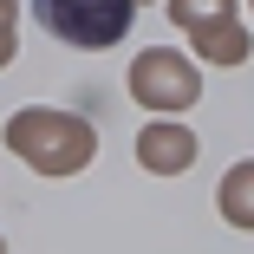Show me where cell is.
<instances>
[{
  "mask_svg": "<svg viewBox=\"0 0 254 254\" xmlns=\"http://www.w3.org/2000/svg\"><path fill=\"white\" fill-rule=\"evenodd\" d=\"M7 143L46 176H72V170L91 163V130L78 118H65V111H20L7 124Z\"/></svg>",
  "mask_w": 254,
  "mask_h": 254,
  "instance_id": "1",
  "label": "cell"
},
{
  "mask_svg": "<svg viewBox=\"0 0 254 254\" xmlns=\"http://www.w3.org/2000/svg\"><path fill=\"white\" fill-rule=\"evenodd\" d=\"M39 26L65 39V46H85V53H98V46H118L137 20V0H39Z\"/></svg>",
  "mask_w": 254,
  "mask_h": 254,
  "instance_id": "2",
  "label": "cell"
},
{
  "mask_svg": "<svg viewBox=\"0 0 254 254\" xmlns=\"http://www.w3.org/2000/svg\"><path fill=\"white\" fill-rule=\"evenodd\" d=\"M170 13H176V26L195 33V53L215 65H241L254 53V39L228 20V0H170Z\"/></svg>",
  "mask_w": 254,
  "mask_h": 254,
  "instance_id": "3",
  "label": "cell"
},
{
  "mask_svg": "<svg viewBox=\"0 0 254 254\" xmlns=\"http://www.w3.org/2000/svg\"><path fill=\"white\" fill-rule=\"evenodd\" d=\"M130 91H137V105H150V111H183V105L202 98V78H195V65L183 53H143L130 65Z\"/></svg>",
  "mask_w": 254,
  "mask_h": 254,
  "instance_id": "4",
  "label": "cell"
},
{
  "mask_svg": "<svg viewBox=\"0 0 254 254\" xmlns=\"http://www.w3.org/2000/svg\"><path fill=\"white\" fill-rule=\"evenodd\" d=\"M137 163L157 170V176H176V170L195 163V137H189L183 124H143V137H137Z\"/></svg>",
  "mask_w": 254,
  "mask_h": 254,
  "instance_id": "5",
  "label": "cell"
},
{
  "mask_svg": "<svg viewBox=\"0 0 254 254\" xmlns=\"http://www.w3.org/2000/svg\"><path fill=\"white\" fill-rule=\"evenodd\" d=\"M222 215L235 228H254V163H235L222 176Z\"/></svg>",
  "mask_w": 254,
  "mask_h": 254,
  "instance_id": "6",
  "label": "cell"
},
{
  "mask_svg": "<svg viewBox=\"0 0 254 254\" xmlns=\"http://www.w3.org/2000/svg\"><path fill=\"white\" fill-rule=\"evenodd\" d=\"M7 26H13V0H0V39H7Z\"/></svg>",
  "mask_w": 254,
  "mask_h": 254,
  "instance_id": "7",
  "label": "cell"
},
{
  "mask_svg": "<svg viewBox=\"0 0 254 254\" xmlns=\"http://www.w3.org/2000/svg\"><path fill=\"white\" fill-rule=\"evenodd\" d=\"M7 59H13V39H0V65H7Z\"/></svg>",
  "mask_w": 254,
  "mask_h": 254,
  "instance_id": "8",
  "label": "cell"
},
{
  "mask_svg": "<svg viewBox=\"0 0 254 254\" xmlns=\"http://www.w3.org/2000/svg\"><path fill=\"white\" fill-rule=\"evenodd\" d=\"M248 7H254V0H248Z\"/></svg>",
  "mask_w": 254,
  "mask_h": 254,
  "instance_id": "9",
  "label": "cell"
},
{
  "mask_svg": "<svg viewBox=\"0 0 254 254\" xmlns=\"http://www.w3.org/2000/svg\"><path fill=\"white\" fill-rule=\"evenodd\" d=\"M0 254H7V248H0Z\"/></svg>",
  "mask_w": 254,
  "mask_h": 254,
  "instance_id": "10",
  "label": "cell"
}]
</instances>
